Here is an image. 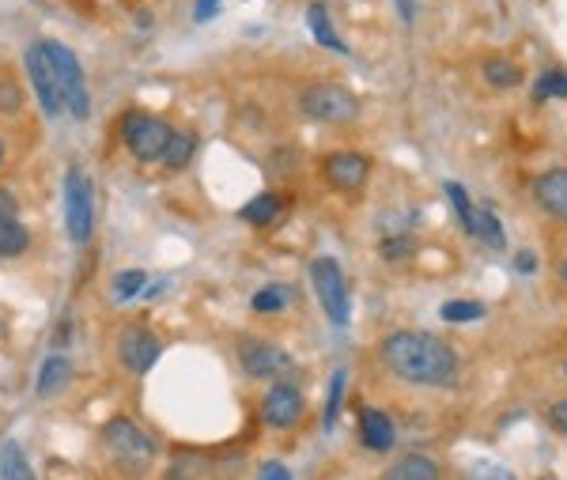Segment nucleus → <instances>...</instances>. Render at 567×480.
<instances>
[{
	"mask_svg": "<svg viewBox=\"0 0 567 480\" xmlns=\"http://www.w3.org/2000/svg\"><path fill=\"white\" fill-rule=\"evenodd\" d=\"M378 360L386 363V371L416 386H447L458 378V352L447 341L431 333H416V329L390 333L378 344Z\"/></svg>",
	"mask_w": 567,
	"mask_h": 480,
	"instance_id": "nucleus-1",
	"label": "nucleus"
},
{
	"mask_svg": "<svg viewBox=\"0 0 567 480\" xmlns=\"http://www.w3.org/2000/svg\"><path fill=\"white\" fill-rule=\"evenodd\" d=\"M303 118L322 121V125H348L360 118V99L341 84H310L299 95Z\"/></svg>",
	"mask_w": 567,
	"mask_h": 480,
	"instance_id": "nucleus-2",
	"label": "nucleus"
},
{
	"mask_svg": "<svg viewBox=\"0 0 567 480\" xmlns=\"http://www.w3.org/2000/svg\"><path fill=\"white\" fill-rule=\"evenodd\" d=\"M65 227H69V239L76 246L91 242V231H95V182L87 178L84 167L65 171Z\"/></svg>",
	"mask_w": 567,
	"mask_h": 480,
	"instance_id": "nucleus-3",
	"label": "nucleus"
},
{
	"mask_svg": "<svg viewBox=\"0 0 567 480\" xmlns=\"http://www.w3.org/2000/svg\"><path fill=\"white\" fill-rule=\"evenodd\" d=\"M46 53H50L57 80H61L65 114H72L76 121H87V114H91V91H87V76H84L80 57H76L65 42H53V38H46Z\"/></svg>",
	"mask_w": 567,
	"mask_h": 480,
	"instance_id": "nucleus-4",
	"label": "nucleus"
},
{
	"mask_svg": "<svg viewBox=\"0 0 567 480\" xmlns=\"http://www.w3.org/2000/svg\"><path fill=\"white\" fill-rule=\"evenodd\" d=\"M310 284H314L318 303H322L329 322H333V326H348V318H352V299H348V284H344L341 265L333 258H314L310 261Z\"/></svg>",
	"mask_w": 567,
	"mask_h": 480,
	"instance_id": "nucleus-5",
	"label": "nucleus"
},
{
	"mask_svg": "<svg viewBox=\"0 0 567 480\" xmlns=\"http://www.w3.org/2000/svg\"><path fill=\"white\" fill-rule=\"evenodd\" d=\"M171 133H174L171 125L159 118V114H148V110H133V114L125 118V129H121L125 148L137 155L140 163H159L163 152H167Z\"/></svg>",
	"mask_w": 567,
	"mask_h": 480,
	"instance_id": "nucleus-6",
	"label": "nucleus"
},
{
	"mask_svg": "<svg viewBox=\"0 0 567 480\" xmlns=\"http://www.w3.org/2000/svg\"><path fill=\"white\" fill-rule=\"evenodd\" d=\"M23 65H27L31 91H35L42 114L46 118H61L65 114V99H61V80H57V69H53L50 53H46V42H31L27 53H23Z\"/></svg>",
	"mask_w": 567,
	"mask_h": 480,
	"instance_id": "nucleus-7",
	"label": "nucleus"
},
{
	"mask_svg": "<svg viewBox=\"0 0 567 480\" xmlns=\"http://www.w3.org/2000/svg\"><path fill=\"white\" fill-rule=\"evenodd\" d=\"M103 443H106V450H110L121 465H129L133 473H140V469L155 458V443L133 424V420H125V416H114V420L106 424Z\"/></svg>",
	"mask_w": 567,
	"mask_h": 480,
	"instance_id": "nucleus-8",
	"label": "nucleus"
},
{
	"mask_svg": "<svg viewBox=\"0 0 567 480\" xmlns=\"http://www.w3.org/2000/svg\"><path fill=\"white\" fill-rule=\"evenodd\" d=\"M159 352H163V344L155 337L152 329L144 326H133L121 333V344H118V356L125 363V371H133V375H148L159 360Z\"/></svg>",
	"mask_w": 567,
	"mask_h": 480,
	"instance_id": "nucleus-9",
	"label": "nucleus"
},
{
	"mask_svg": "<svg viewBox=\"0 0 567 480\" xmlns=\"http://www.w3.org/2000/svg\"><path fill=\"white\" fill-rule=\"evenodd\" d=\"M239 363L250 378H280L292 363L288 356L265 341H242L239 344Z\"/></svg>",
	"mask_w": 567,
	"mask_h": 480,
	"instance_id": "nucleus-10",
	"label": "nucleus"
},
{
	"mask_svg": "<svg viewBox=\"0 0 567 480\" xmlns=\"http://www.w3.org/2000/svg\"><path fill=\"white\" fill-rule=\"evenodd\" d=\"M303 412V394L295 390L292 382H273V390L265 394V405H261V416L269 428H292Z\"/></svg>",
	"mask_w": 567,
	"mask_h": 480,
	"instance_id": "nucleus-11",
	"label": "nucleus"
},
{
	"mask_svg": "<svg viewBox=\"0 0 567 480\" xmlns=\"http://www.w3.org/2000/svg\"><path fill=\"white\" fill-rule=\"evenodd\" d=\"M367 174H371V163L360 152H337L326 159V182L344 193L367 186Z\"/></svg>",
	"mask_w": 567,
	"mask_h": 480,
	"instance_id": "nucleus-12",
	"label": "nucleus"
},
{
	"mask_svg": "<svg viewBox=\"0 0 567 480\" xmlns=\"http://www.w3.org/2000/svg\"><path fill=\"white\" fill-rule=\"evenodd\" d=\"M533 197H537V205L545 208L549 216L567 220V167L541 174V178L533 182Z\"/></svg>",
	"mask_w": 567,
	"mask_h": 480,
	"instance_id": "nucleus-13",
	"label": "nucleus"
},
{
	"mask_svg": "<svg viewBox=\"0 0 567 480\" xmlns=\"http://www.w3.org/2000/svg\"><path fill=\"white\" fill-rule=\"evenodd\" d=\"M360 439H363V446H371V450H390V446H394V420L378 409H363L360 412Z\"/></svg>",
	"mask_w": 567,
	"mask_h": 480,
	"instance_id": "nucleus-14",
	"label": "nucleus"
},
{
	"mask_svg": "<svg viewBox=\"0 0 567 480\" xmlns=\"http://www.w3.org/2000/svg\"><path fill=\"white\" fill-rule=\"evenodd\" d=\"M72 382V360L69 356H57L53 352L50 360L42 363V371H38V382H35V390L38 397H57L65 386Z\"/></svg>",
	"mask_w": 567,
	"mask_h": 480,
	"instance_id": "nucleus-15",
	"label": "nucleus"
},
{
	"mask_svg": "<svg viewBox=\"0 0 567 480\" xmlns=\"http://www.w3.org/2000/svg\"><path fill=\"white\" fill-rule=\"evenodd\" d=\"M307 23H310V35H314L318 46H326V50H333V53H348V46H344V38L337 35V27H333V19H329L322 0H314V4L307 8Z\"/></svg>",
	"mask_w": 567,
	"mask_h": 480,
	"instance_id": "nucleus-16",
	"label": "nucleus"
},
{
	"mask_svg": "<svg viewBox=\"0 0 567 480\" xmlns=\"http://www.w3.org/2000/svg\"><path fill=\"white\" fill-rule=\"evenodd\" d=\"M378 480H439V465L431 462L428 454H405Z\"/></svg>",
	"mask_w": 567,
	"mask_h": 480,
	"instance_id": "nucleus-17",
	"label": "nucleus"
},
{
	"mask_svg": "<svg viewBox=\"0 0 567 480\" xmlns=\"http://www.w3.org/2000/svg\"><path fill=\"white\" fill-rule=\"evenodd\" d=\"M280 212H284V201L276 193H258L254 201L242 205V220L254 223V227H273L280 220Z\"/></svg>",
	"mask_w": 567,
	"mask_h": 480,
	"instance_id": "nucleus-18",
	"label": "nucleus"
},
{
	"mask_svg": "<svg viewBox=\"0 0 567 480\" xmlns=\"http://www.w3.org/2000/svg\"><path fill=\"white\" fill-rule=\"evenodd\" d=\"M0 473H4V480H35V469H31V462H27V454H23V446L16 439L0 443Z\"/></svg>",
	"mask_w": 567,
	"mask_h": 480,
	"instance_id": "nucleus-19",
	"label": "nucleus"
},
{
	"mask_svg": "<svg viewBox=\"0 0 567 480\" xmlns=\"http://www.w3.org/2000/svg\"><path fill=\"white\" fill-rule=\"evenodd\" d=\"M193 152H197V137L189 133V129H182V133H171V140H167V152H163V167L167 171H182V167H189V159H193Z\"/></svg>",
	"mask_w": 567,
	"mask_h": 480,
	"instance_id": "nucleus-20",
	"label": "nucleus"
},
{
	"mask_svg": "<svg viewBox=\"0 0 567 480\" xmlns=\"http://www.w3.org/2000/svg\"><path fill=\"white\" fill-rule=\"evenodd\" d=\"M484 80L496 87V91H511V87L522 84V69L507 57H488L484 61Z\"/></svg>",
	"mask_w": 567,
	"mask_h": 480,
	"instance_id": "nucleus-21",
	"label": "nucleus"
},
{
	"mask_svg": "<svg viewBox=\"0 0 567 480\" xmlns=\"http://www.w3.org/2000/svg\"><path fill=\"white\" fill-rule=\"evenodd\" d=\"M295 303V292L288 284H269V288H261L254 299H250V307L258 310V314H280V310H288Z\"/></svg>",
	"mask_w": 567,
	"mask_h": 480,
	"instance_id": "nucleus-22",
	"label": "nucleus"
},
{
	"mask_svg": "<svg viewBox=\"0 0 567 480\" xmlns=\"http://www.w3.org/2000/svg\"><path fill=\"white\" fill-rule=\"evenodd\" d=\"M31 246V231L19 220H0V258H19Z\"/></svg>",
	"mask_w": 567,
	"mask_h": 480,
	"instance_id": "nucleus-23",
	"label": "nucleus"
},
{
	"mask_svg": "<svg viewBox=\"0 0 567 480\" xmlns=\"http://www.w3.org/2000/svg\"><path fill=\"white\" fill-rule=\"evenodd\" d=\"M447 197L454 212H458V220H462L465 235H477V208L469 205V193H465L462 182H447Z\"/></svg>",
	"mask_w": 567,
	"mask_h": 480,
	"instance_id": "nucleus-24",
	"label": "nucleus"
},
{
	"mask_svg": "<svg viewBox=\"0 0 567 480\" xmlns=\"http://www.w3.org/2000/svg\"><path fill=\"white\" fill-rule=\"evenodd\" d=\"M533 99L537 103H549V99H567V72L564 69H549L537 87H533Z\"/></svg>",
	"mask_w": 567,
	"mask_h": 480,
	"instance_id": "nucleus-25",
	"label": "nucleus"
},
{
	"mask_svg": "<svg viewBox=\"0 0 567 480\" xmlns=\"http://www.w3.org/2000/svg\"><path fill=\"white\" fill-rule=\"evenodd\" d=\"M477 239H484L492 250H503V246H507V235H503V227H499L492 208H477Z\"/></svg>",
	"mask_w": 567,
	"mask_h": 480,
	"instance_id": "nucleus-26",
	"label": "nucleus"
},
{
	"mask_svg": "<svg viewBox=\"0 0 567 480\" xmlns=\"http://www.w3.org/2000/svg\"><path fill=\"white\" fill-rule=\"evenodd\" d=\"M19 110H23V91L12 72L0 69V114H19Z\"/></svg>",
	"mask_w": 567,
	"mask_h": 480,
	"instance_id": "nucleus-27",
	"label": "nucleus"
},
{
	"mask_svg": "<svg viewBox=\"0 0 567 480\" xmlns=\"http://www.w3.org/2000/svg\"><path fill=\"white\" fill-rule=\"evenodd\" d=\"M443 322H477L484 318V303H473V299H454V303H443Z\"/></svg>",
	"mask_w": 567,
	"mask_h": 480,
	"instance_id": "nucleus-28",
	"label": "nucleus"
},
{
	"mask_svg": "<svg viewBox=\"0 0 567 480\" xmlns=\"http://www.w3.org/2000/svg\"><path fill=\"white\" fill-rule=\"evenodd\" d=\"M144 280H148V273H144V269H125V273L114 280V295H118L121 303H129L133 295L144 292Z\"/></svg>",
	"mask_w": 567,
	"mask_h": 480,
	"instance_id": "nucleus-29",
	"label": "nucleus"
},
{
	"mask_svg": "<svg viewBox=\"0 0 567 480\" xmlns=\"http://www.w3.org/2000/svg\"><path fill=\"white\" fill-rule=\"evenodd\" d=\"M344 371H337L333 375V382H329V401H326V431H333V424H337V416H341V394H344Z\"/></svg>",
	"mask_w": 567,
	"mask_h": 480,
	"instance_id": "nucleus-30",
	"label": "nucleus"
},
{
	"mask_svg": "<svg viewBox=\"0 0 567 480\" xmlns=\"http://www.w3.org/2000/svg\"><path fill=\"white\" fill-rule=\"evenodd\" d=\"M220 4H224V0H197V8H193V23H208V19L220 12Z\"/></svg>",
	"mask_w": 567,
	"mask_h": 480,
	"instance_id": "nucleus-31",
	"label": "nucleus"
},
{
	"mask_svg": "<svg viewBox=\"0 0 567 480\" xmlns=\"http://www.w3.org/2000/svg\"><path fill=\"white\" fill-rule=\"evenodd\" d=\"M409 254V239H386V246H382V258L386 261H397Z\"/></svg>",
	"mask_w": 567,
	"mask_h": 480,
	"instance_id": "nucleus-32",
	"label": "nucleus"
},
{
	"mask_svg": "<svg viewBox=\"0 0 567 480\" xmlns=\"http://www.w3.org/2000/svg\"><path fill=\"white\" fill-rule=\"evenodd\" d=\"M258 480H292V473H288L280 462H265V465H261Z\"/></svg>",
	"mask_w": 567,
	"mask_h": 480,
	"instance_id": "nucleus-33",
	"label": "nucleus"
},
{
	"mask_svg": "<svg viewBox=\"0 0 567 480\" xmlns=\"http://www.w3.org/2000/svg\"><path fill=\"white\" fill-rule=\"evenodd\" d=\"M549 424L556 431H564V435H567V401H556V405H552V409H549Z\"/></svg>",
	"mask_w": 567,
	"mask_h": 480,
	"instance_id": "nucleus-34",
	"label": "nucleus"
},
{
	"mask_svg": "<svg viewBox=\"0 0 567 480\" xmlns=\"http://www.w3.org/2000/svg\"><path fill=\"white\" fill-rule=\"evenodd\" d=\"M515 269L522 276H530L533 269H537V254H533V250H518V254H515Z\"/></svg>",
	"mask_w": 567,
	"mask_h": 480,
	"instance_id": "nucleus-35",
	"label": "nucleus"
},
{
	"mask_svg": "<svg viewBox=\"0 0 567 480\" xmlns=\"http://www.w3.org/2000/svg\"><path fill=\"white\" fill-rule=\"evenodd\" d=\"M16 212H19L16 197L8 189H0V220H16Z\"/></svg>",
	"mask_w": 567,
	"mask_h": 480,
	"instance_id": "nucleus-36",
	"label": "nucleus"
},
{
	"mask_svg": "<svg viewBox=\"0 0 567 480\" xmlns=\"http://www.w3.org/2000/svg\"><path fill=\"white\" fill-rule=\"evenodd\" d=\"M397 4V16H401V23L405 27H413L416 23V0H394Z\"/></svg>",
	"mask_w": 567,
	"mask_h": 480,
	"instance_id": "nucleus-37",
	"label": "nucleus"
},
{
	"mask_svg": "<svg viewBox=\"0 0 567 480\" xmlns=\"http://www.w3.org/2000/svg\"><path fill=\"white\" fill-rule=\"evenodd\" d=\"M481 480H515L511 473H503V469H492V465H484V477Z\"/></svg>",
	"mask_w": 567,
	"mask_h": 480,
	"instance_id": "nucleus-38",
	"label": "nucleus"
},
{
	"mask_svg": "<svg viewBox=\"0 0 567 480\" xmlns=\"http://www.w3.org/2000/svg\"><path fill=\"white\" fill-rule=\"evenodd\" d=\"M0 163H4V140H0Z\"/></svg>",
	"mask_w": 567,
	"mask_h": 480,
	"instance_id": "nucleus-39",
	"label": "nucleus"
},
{
	"mask_svg": "<svg viewBox=\"0 0 567 480\" xmlns=\"http://www.w3.org/2000/svg\"><path fill=\"white\" fill-rule=\"evenodd\" d=\"M564 280H567V261H564Z\"/></svg>",
	"mask_w": 567,
	"mask_h": 480,
	"instance_id": "nucleus-40",
	"label": "nucleus"
},
{
	"mask_svg": "<svg viewBox=\"0 0 567 480\" xmlns=\"http://www.w3.org/2000/svg\"><path fill=\"white\" fill-rule=\"evenodd\" d=\"M0 480H4V473H0Z\"/></svg>",
	"mask_w": 567,
	"mask_h": 480,
	"instance_id": "nucleus-41",
	"label": "nucleus"
}]
</instances>
